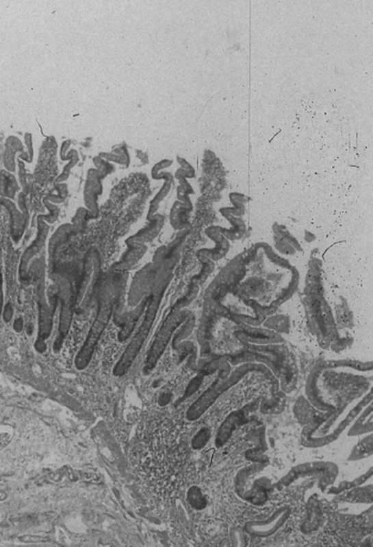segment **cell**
Here are the masks:
<instances>
[{
    "mask_svg": "<svg viewBox=\"0 0 373 547\" xmlns=\"http://www.w3.org/2000/svg\"><path fill=\"white\" fill-rule=\"evenodd\" d=\"M250 372H261L267 374L268 369L260 363H248L238 367L229 378L221 376L220 380H216L196 401L190 405L185 413V418L188 419L189 422H195L200 419L216 403L220 396L227 393L231 387H234L237 382H240Z\"/></svg>",
    "mask_w": 373,
    "mask_h": 547,
    "instance_id": "7a4b0ae2",
    "label": "cell"
},
{
    "mask_svg": "<svg viewBox=\"0 0 373 547\" xmlns=\"http://www.w3.org/2000/svg\"><path fill=\"white\" fill-rule=\"evenodd\" d=\"M149 297L145 298L143 300L142 303L140 304L137 308H136L133 311L129 313L126 317L125 322H124L123 328L120 330V332H118V341L124 342L131 336L133 334V330H135L136 325H137L138 321L140 320V317H142V313H145V309H146L147 303H149Z\"/></svg>",
    "mask_w": 373,
    "mask_h": 547,
    "instance_id": "30bf717a",
    "label": "cell"
},
{
    "mask_svg": "<svg viewBox=\"0 0 373 547\" xmlns=\"http://www.w3.org/2000/svg\"><path fill=\"white\" fill-rule=\"evenodd\" d=\"M36 351L39 352V353H44L46 350V343L45 341H42V340H36Z\"/></svg>",
    "mask_w": 373,
    "mask_h": 547,
    "instance_id": "7402d4cb",
    "label": "cell"
},
{
    "mask_svg": "<svg viewBox=\"0 0 373 547\" xmlns=\"http://www.w3.org/2000/svg\"><path fill=\"white\" fill-rule=\"evenodd\" d=\"M305 298L311 326L318 336L319 341L326 345L335 339L336 328L330 308L323 296L320 265L317 262L311 263L309 277L306 279Z\"/></svg>",
    "mask_w": 373,
    "mask_h": 547,
    "instance_id": "6da1fadb",
    "label": "cell"
},
{
    "mask_svg": "<svg viewBox=\"0 0 373 547\" xmlns=\"http://www.w3.org/2000/svg\"><path fill=\"white\" fill-rule=\"evenodd\" d=\"M57 300L61 304L60 319H59V336L55 342V351L61 349L63 340L68 336L72 327L73 315H74L75 293L73 291L72 282L65 276L58 277V295Z\"/></svg>",
    "mask_w": 373,
    "mask_h": 547,
    "instance_id": "52a82bcc",
    "label": "cell"
},
{
    "mask_svg": "<svg viewBox=\"0 0 373 547\" xmlns=\"http://www.w3.org/2000/svg\"><path fill=\"white\" fill-rule=\"evenodd\" d=\"M111 317H112V303L109 300H105L104 302H101V307L99 308L93 324L90 327L85 342L75 358V367L77 370H86L89 367L97 344L110 322Z\"/></svg>",
    "mask_w": 373,
    "mask_h": 547,
    "instance_id": "277c9868",
    "label": "cell"
},
{
    "mask_svg": "<svg viewBox=\"0 0 373 547\" xmlns=\"http://www.w3.org/2000/svg\"><path fill=\"white\" fill-rule=\"evenodd\" d=\"M189 498H190L191 504H192V506H194L195 508H202V507H204V498H203L202 494H201L198 489H191Z\"/></svg>",
    "mask_w": 373,
    "mask_h": 547,
    "instance_id": "e0dca14e",
    "label": "cell"
},
{
    "mask_svg": "<svg viewBox=\"0 0 373 547\" xmlns=\"http://www.w3.org/2000/svg\"><path fill=\"white\" fill-rule=\"evenodd\" d=\"M58 303L57 296L47 300L44 284H40L39 290V337L38 340L46 341L53 332V315Z\"/></svg>",
    "mask_w": 373,
    "mask_h": 547,
    "instance_id": "ba28073f",
    "label": "cell"
},
{
    "mask_svg": "<svg viewBox=\"0 0 373 547\" xmlns=\"http://www.w3.org/2000/svg\"><path fill=\"white\" fill-rule=\"evenodd\" d=\"M202 380L203 376H198V378H193V380H191L190 384H189L188 387H187V390H185L183 399H187V398L190 397V396H192L193 393L200 388L201 384H202Z\"/></svg>",
    "mask_w": 373,
    "mask_h": 547,
    "instance_id": "ac0fdd59",
    "label": "cell"
},
{
    "mask_svg": "<svg viewBox=\"0 0 373 547\" xmlns=\"http://www.w3.org/2000/svg\"><path fill=\"white\" fill-rule=\"evenodd\" d=\"M166 183H164V186L162 189H160L159 193L156 195L154 199H153V202H151V208H149V216H147V219H151L152 216H154V214L156 213L157 210L159 208L160 202L166 198V195L169 194L170 191H171L172 186V175L171 173H166Z\"/></svg>",
    "mask_w": 373,
    "mask_h": 547,
    "instance_id": "9a60e30c",
    "label": "cell"
},
{
    "mask_svg": "<svg viewBox=\"0 0 373 547\" xmlns=\"http://www.w3.org/2000/svg\"><path fill=\"white\" fill-rule=\"evenodd\" d=\"M244 419V414L242 412H235L227 417V420L224 422L223 426L220 428L219 433L217 436V445L222 446L229 441V436L231 435L236 426L240 424Z\"/></svg>",
    "mask_w": 373,
    "mask_h": 547,
    "instance_id": "7c38bea8",
    "label": "cell"
},
{
    "mask_svg": "<svg viewBox=\"0 0 373 547\" xmlns=\"http://www.w3.org/2000/svg\"><path fill=\"white\" fill-rule=\"evenodd\" d=\"M288 514V510H287V509H281V510L277 512L274 522H273L272 518V522H271V523H267L266 525H256L255 527L250 528V531H248L254 533L255 535H258V537L269 535L270 533H274L275 529H277L279 525H282L283 521L286 520Z\"/></svg>",
    "mask_w": 373,
    "mask_h": 547,
    "instance_id": "4fadbf2b",
    "label": "cell"
},
{
    "mask_svg": "<svg viewBox=\"0 0 373 547\" xmlns=\"http://www.w3.org/2000/svg\"><path fill=\"white\" fill-rule=\"evenodd\" d=\"M101 265L99 252L90 250L86 256L82 267L81 280L75 294V308L82 310L88 305L90 297L94 293L95 287L101 277Z\"/></svg>",
    "mask_w": 373,
    "mask_h": 547,
    "instance_id": "8992f818",
    "label": "cell"
},
{
    "mask_svg": "<svg viewBox=\"0 0 373 547\" xmlns=\"http://www.w3.org/2000/svg\"><path fill=\"white\" fill-rule=\"evenodd\" d=\"M49 234V227L43 223H39V233L36 236V241L30 245L29 247L25 250L21 258L20 269V278L22 281L29 280V264L30 261L36 257V254L41 252L42 248L45 245L46 239Z\"/></svg>",
    "mask_w": 373,
    "mask_h": 547,
    "instance_id": "9c48e42d",
    "label": "cell"
},
{
    "mask_svg": "<svg viewBox=\"0 0 373 547\" xmlns=\"http://www.w3.org/2000/svg\"><path fill=\"white\" fill-rule=\"evenodd\" d=\"M128 245L131 247V250L128 252V254H126L124 259L122 260L120 263L116 264V267H118V271H125V269H129L130 267H133V264L137 263L138 260L142 257L143 254H144L145 250H146V247H145L144 245Z\"/></svg>",
    "mask_w": 373,
    "mask_h": 547,
    "instance_id": "5bb4252c",
    "label": "cell"
},
{
    "mask_svg": "<svg viewBox=\"0 0 373 547\" xmlns=\"http://www.w3.org/2000/svg\"><path fill=\"white\" fill-rule=\"evenodd\" d=\"M13 315H14L13 306L11 305L10 303H8L7 305L3 307V321H5V323H10L11 321H12Z\"/></svg>",
    "mask_w": 373,
    "mask_h": 547,
    "instance_id": "d6986e66",
    "label": "cell"
},
{
    "mask_svg": "<svg viewBox=\"0 0 373 547\" xmlns=\"http://www.w3.org/2000/svg\"><path fill=\"white\" fill-rule=\"evenodd\" d=\"M210 437V432L208 428H202L194 439H193L192 445L195 449H200L204 447L207 443L208 439Z\"/></svg>",
    "mask_w": 373,
    "mask_h": 547,
    "instance_id": "2e32d148",
    "label": "cell"
},
{
    "mask_svg": "<svg viewBox=\"0 0 373 547\" xmlns=\"http://www.w3.org/2000/svg\"><path fill=\"white\" fill-rule=\"evenodd\" d=\"M190 311L175 309V308L172 310V313H170V315L164 320V324L160 327V330L157 332L154 342L147 354L144 366L145 373L151 372L157 366V363L166 351V346L170 343V340H171L174 332L185 321L190 320Z\"/></svg>",
    "mask_w": 373,
    "mask_h": 547,
    "instance_id": "5b68a950",
    "label": "cell"
},
{
    "mask_svg": "<svg viewBox=\"0 0 373 547\" xmlns=\"http://www.w3.org/2000/svg\"><path fill=\"white\" fill-rule=\"evenodd\" d=\"M164 288L157 291L156 293L149 295V303L145 309L144 317L142 323L140 325L139 330L136 332L133 339L130 340L129 344L124 351L123 355L118 359L114 368V376H123L129 371L133 366V361L139 355L140 351L144 345L145 341L149 338V332L152 330L153 325L156 320L157 313L159 310L160 303H162V296H164Z\"/></svg>",
    "mask_w": 373,
    "mask_h": 547,
    "instance_id": "3957f363",
    "label": "cell"
},
{
    "mask_svg": "<svg viewBox=\"0 0 373 547\" xmlns=\"http://www.w3.org/2000/svg\"><path fill=\"white\" fill-rule=\"evenodd\" d=\"M3 307H5V303H3V271H0V317L3 315Z\"/></svg>",
    "mask_w": 373,
    "mask_h": 547,
    "instance_id": "ffe728a7",
    "label": "cell"
},
{
    "mask_svg": "<svg viewBox=\"0 0 373 547\" xmlns=\"http://www.w3.org/2000/svg\"><path fill=\"white\" fill-rule=\"evenodd\" d=\"M162 225H164V217L160 215H157L156 217L153 219L152 223H151L146 229H143V230L140 231L138 234H136L135 236L130 238L129 240L127 241L128 244L143 245L144 243L152 241L153 239L158 234V232H159Z\"/></svg>",
    "mask_w": 373,
    "mask_h": 547,
    "instance_id": "8fae6325",
    "label": "cell"
},
{
    "mask_svg": "<svg viewBox=\"0 0 373 547\" xmlns=\"http://www.w3.org/2000/svg\"><path fill=\"white\" fill-rule=\"evenodd\" d=\"M13 328H14V330L16 332H21L23 330H24V321H23L22 317H18V319H16V320L14 321Z\"/></svg>",
    "mask_w": 373,
    "mask_h": 547,
    "instance_id": "44dd1931",
    "label": "cell"
}]
</instances>
